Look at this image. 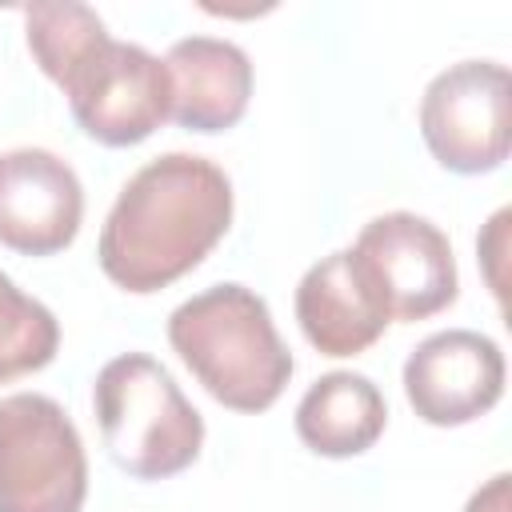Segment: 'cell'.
Here are the masks:
<instances>
[{"mask_svg":"<svg viewBox=\"0 0 512 512\" xmlns=\"http://www.w3.org/2000/svg\"><path fill=\"white\" fill-rule=\"evenodd\" d=\"M232 224V180L192 152L148 160L116 196L96 260L104 276L136 296L160 292L192 272Z\"/></svg>","mask_w":512,"mask_h":512,"instance_id":"1","label":"cell"},{"mask_svg":"<svg viewBox=\"0 0 512 512\" xmlns=\"http://www.w3.org/2000/svg\"><path fill=\"white\" fill-rule=\"evenodd\" d=\"M168 344L204 392L232 412H264L292 376L264 296L244 284H212L168 316Z\"/></svg>","mask_w":512,"mask_h":512,"instance_id":"2","label":"cell"},{"mask_svg":"<svg viewBox=\"0 0 512 512\" xmlns=\"http://www.w3.org/2000/svg\"><path fill=\"white\" fill-rule=\"evenodd\" d=\"M92 408L104 448L120 472L136 480H164L184 472L204 444V420L148 352H124L96 372Z\"/></svg>","mask_w":512,"mask_h":512,"instance_id":"3","label":"cell"},{"mask_svg":"<svg viewBox=\"0 0 512 512\" xmlns=\"http://www.w3.org/2000/svg\"><path fill=\"white\" fill-rule=\"evenodd\" d=\"M88 456L68 412L40 392L0 400V512H80Z\"/></svg>","mask_w":512,"mask_h":512,"instance_id":"4","label":"cell"},{"mask_svg":"<svg viewBox=\"0 0 512 512\" xmlns=\"http://www.w3.org/2000/svg\"><path fill=\"white\" fill-rule=\"evenodd\" d=\"M420 136L448 172L480 176L500 168L508 160V68L460 60L436 72L420 96Z\"/></svg>","mask_w":512,"mask_h":512,"instance_id":"5","label":"cell"},{"mask_svg":"<svg viewBox=\"0 0 512 512\" xmlns=\"http://www.w3.org/2000/svg\"><path fill=\"white\" fill-rule=\"evenodd\" d=\"M76 124L108 148L148 140L172 116V80L160 56L128 40H104L68 80Z\"/></svg>","mask_w":512,"mask_h":512,"instance_id":"6","label":"cell"},{"mask_svg":"<svg viewBox=\"0 0 512 512\" xmlns=\"http://www.w3.org/2000/svg\"><path fill=\"white\" fill-rule=\"evenodd\" d=\"M352 252L372 276L392 320H428L444 312L460 292L452 244L428 216H372L360 228Z\"/></svg>","mask_w":512,"mask_h":512,"instance_id":"7","label":"cell"},{"mask_svg":"<svg viewBox=\"0 0 512 512\" xmlns=\"http://www.w3.org/2000/svg\"><path fill=\"white\" fill-rule=\"evenodd\" d=\"M404 396L424 424H472L504 396V352L472 328L432 332L404 360Z\"/></svg>","mask_w":512,"mask_h":512,"instance_id":"8","label":"cell"},{"mask_svg":"<svg viewBox=\"0 0 512 512\" xmlns=\"http://www.w3.org/2000/svg\"><path fill=\"white\" fill-rule=\"evenodd\" d=\"M84 220V184L48 148L0 152V244L24 256L68 248Z\"/></svg>","mask_w":512,"mask_h":512,"instance_id":"9","label":"cell"},{"mask_svg":"<svg viewBox=\"0 0 512 512\" xmlns=\"http://www.w3.org/2000/svg\"><path fill=\"white\" fill-rule=\"evenodd\" d=\"M296 320L304 340L324 356H356L392 324L372 276L352 248L316 260L296 284Z\"/></svg>","mask_w":512,"mask_h":512,"instance_id":"10","label":"cell"},{"mask_svg":"<svg viewBox=\"0 0 512 512\" xmlns=\"http://www.w3.org/2000/svg\"><path fill=\"white\" fill-rule=\"evenodd\" d=\"M172 80V120L188 132L232 128L252 96V60L220 36H184L164 56Z\"/></svg>","mask_w":512,"mask_h":512,"instance_id":"11","label":"cell"},{"mask_svg":"<svg viewBox=\"0 0 512 512\" xmlns=\"http://www.w3.org/2000/svg\"><path fill=\"white\" fill-rule=\"evenodd\" d=\"M388 424V404L380 388L360 372L320 376L296 404V436L316 456H360L368 452Z\"/></svg>","mask_w":512,"mask_h":512,"instance_id":"12","label":"cell"},{"mask_svg":"<svg viewBox=\"0 0 512 512\" xmlns=\"http://www.w3.org/2000/svg\"><path fill=\"white\" fill-rule=\"evenodd\" d=\"M24 32L36 64L52 84L64 88V80L108 40L104 20L76 0H36L24 8Z\"/></svg>","mask_w":512,"mask_h":512,"instance_id":"13","label":"cell"},{"mask_svg":"<svg viewBox=\"0 0 512 512\" xmlns=\"http://www.w3.org/2000/svg\"><path fill=\"white\" fill-rule=\"evenodd\" d=\"M60 348L56 316L0 272V384L40 372Z\"/></svg>","mask_w":512,"mask_h":512,"instance_id":"14","label":"cell"},{"mask_svg":"<svg viewBox=\"0 0 512 512\" xmlns=\"http://www.w3.org/2000/svg\"><path fill=\"white\" fill-rule=\"evenodd\" d=\"M508 220H512V212H508V208H500V212L488 220L484 236L476 240V248H480V264H484V276H488V288L496 292V300H504V272H500V256H504V240H508Z\"/></svg>","mask_w":512,"mask_h":512,"instance_id":"15","label":"cell"},{"mask_svg":"<svg viewBox=\"0 0 512 512\" xmlns=\"http://www.w3.org/2000/svg\"><path fill=\"white\" fill-rule=\"evenodd\" d=\"M512 508V476L508 472H496L484 488H476L464 504V512H508Z\"/></svg>","mask_w":512,"mask_h":512,"instance_id":"16","label":"cell"}]
</instances>
